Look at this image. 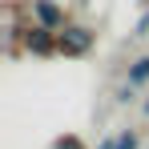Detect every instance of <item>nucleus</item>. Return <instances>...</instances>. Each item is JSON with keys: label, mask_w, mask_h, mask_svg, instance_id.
Segmentation results:
<instances>
[{"label": "nucleus", "mask_w": 149, "mask_h": 149, "mask_svg": "<svg viewBox=\"0 0 149 149\" xmlns=\"http://www.w3.org/2000/svg\"><path fill=\"white\" fill-rule=\"evenodd\" d=\"M125 85H133V89H141V85H149V56H137V61H129V73H125Z\"/></svg>", "instance_id": "4"}, {"label": "nucleus", "mask_w": 149, "mask_h": 149, "mask_svg": "<svg viewBox=\"0 0 149 149\" xmlns=\"http://www.w3.org/2000/svg\"><path fill=\"white\" fill-rule=\"evenodd\" d=\"M52 149H89V145H85L81 137H73V133H65V137H56V141H52Z\"/></svg>", "instance_id": "6"}, {"label": "nucleus", "mask_w": 149, "mask_h": 149, "mask_svg": "<svg viewBox=\"0 0 149 149\" xmlns=\"http://www.w3.org/2000/svg\"><path fill=\"white\" fill-rule=\"evenodd\" d=\"M97 45V32L89 24H69L56 32V56H85V52H93Z\"/></svg>", "instance_id": "1"}, {"label": "nucleus", "mask_w": 149, "mask_h": 149, "mask_svg": "<svg viewBox=\"0 0 149 149\" xmlns=\"http://www.w3.org/2000/svg\"><path fill=\"white\" fill-rule=\"evenodd\" d=\"M145 32H149V12L141 16V20H137V36H145Z\"/></svg>", "instance_id": "8"}, {"label": "nucleus", "mask_w": 149, "mask_h": 149, "mask_svg": "<svg viewBox=\"0 0 149 149\" xmlns=\"http://www.w3.org/2000/svg\"><path fill=\"white\" fill-rule=\"evenodd\" d=\"M141 113H145V117H149V97H145V101H141Z\"/></svg>", "instance_id": "9"}, {"label": "nucleus", "mask_w": 149, "mask_h": 149, "mask_svg": "<svg viewBox=\"0 0 149 149\" xmlns=\"http://www.w3.org/2000/svg\"><path fill=\"white\" fill-rule=\"evenodd\" d=\"M28 12H32V24H40V28H52V32L69 28V16L56 0H28Z\"/></svg>", "instance_id": "2"}, {"label": "nucleus", "mask_w": 149, "mask_h": 149, "mask_svg": "<svg viewBox=\"0 0 149 149\" xmlns=\"http://www.w3.org/2000/svg\"><path fill=\"white\" fill-rule=\"evenodd\" d=\"M24 49L32 56H56V32L52 28H40V24L24 28Z\"/></svg>", "instance_id": "3"}, {"label": "nucleus", "mask_w": 149, "mask_h": 149, "mask_svg": "<svg viewBox=\"0 0 149 149\" xmlns=\"http://www.w3.org/2000/svg\"><path fill=\"white\" fill-rule=\"evenodd\" d=\"M113 149H141V133L137 129H117L113 133Z\"/></svg>", "instance_id": "5"}, {"label": "nucleus", "mask_w": 149, "mask_h": 149, "mask_svg": "<svg viewBox=\"0 0 149 149\" xmlns=\"http://www.w3.org/2000/svg\"><path fill=\"white\" fill-rule=\"evenodd\" d=\"M129 101H137V89L133 85H121L117 89V105H129Z\"/></svg>", "instance_id": "7"}, {"label": "nucleus", "mask_w": 149, "mask_h": 149, "mask_svg": "<svg viewBox=\"0 0 149 149\" xmlns=\"http://www.w3.org/2000/svg\"><path fill=\"white\" fill-rule=\"evenodd\" d=\"M145 4H149V0H145Z\"/></svg>", "instance_id": "10"}]
</instances>
